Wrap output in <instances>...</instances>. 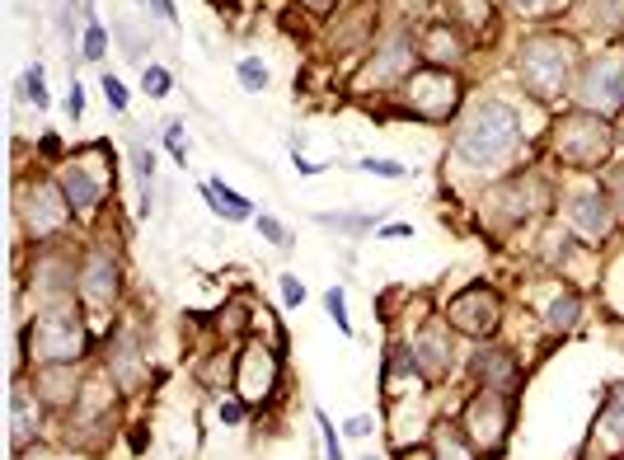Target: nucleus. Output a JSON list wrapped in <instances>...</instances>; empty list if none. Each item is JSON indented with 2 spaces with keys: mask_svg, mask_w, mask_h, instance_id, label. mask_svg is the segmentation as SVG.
I'll return each instance as SVG.
<instances>
[{
  "mask_svg": "<svg viewBox=\"0 0 624 460\" xmlns=\"http://www.w3.org/2000/svg\"><path fill=\"white\" fill-rule=\"evenodd\" d=\"M15 460H52V456H43V451H38V446H29V451H19Z\"/></svg>",
  "mask_w": 624,
  "mask_h": 460,
  "instance_id": "obj_53",
  "label": "nucleus"
},
{
  "mask_svg": "<svg viewBox=\"0 0 624 460\" xmlns=\"http://www.w3.org/2000/svg\"><path fill=\"white\" fill-rule=\"evenodd\" d=\"M573 19H578V33H592V38H620L624 33V0H582Z\"/></svg>",
  "mask_w": 624,
  "mask_h": 460,
  "instance_id": "obj_25",
  "label": "nucleus"
},
{
  "mask_svg": "<svg viewBox=\"0 0 624 460\" xmlns=\"http://www.w3.org/2000/svg\"><path fill=\"white\" fill-rule=\"evenodd\" d=\"M174 90V76H169L165 66H141V94L146 99H165Z\"/></svg>",
  "mask_w": 624,
  "mask_h": 460,
  "instance_id": "obj_38",
  "label": "nucleus"
},
{
  "mask_svg": "<svg viewBox=\"0 0 624 460\" xmlns=\"http://www.w3.org/2000/svg\"><path fill=\"white\" fill-rule=\"evenodd\" d=\"M460 99H465V80H460V71H446V66H418L395 90L399 113L432 127L460 118Z\"/></svg>",
  "mask_w": 624,
  "mask_h": 460,
  "instance_id": "obj_6",
  "label": "nucleus"
},
{
  "mask_svg": "<svg viewBox=\"0 0 624 460\" xmlns=\"http://www.w3.org/2000/svg\"><path fill=\"white\" fill-rule=\"evenodd\" d=\"M427 446H432V456L437 460H484V451H479V446L465 437V428L451 423V418H437V423H432Z\"/></svg>",
  "mask_w": 624,
  "mask_h": 460,
  "instance_id": "obj_26",
  "label": "nucleus"
},
{
  "mask_svg": "<svg viewBox=\"0 0 624 460\" xmlns=\"http://www.w3.org/2000/svg\"><path fill=\"white\" fill-rule=\"evenodd\" d=\"M254 230H259V235H263V240H268L273 249H282V254H287V249L296 245V235H291V230L282 226V221H277L273 212H259V216H254Z\"/></svg>",
  "mask_w": 624,
  "mask_h": 460,
  "instance_id": "obj_36",
  "label": "nucleus"
},
{
  "mask_svg": "<svg viewBox=\"0 0 624 460\" xmlns=\"http://www.w3.org/2000/svg\"><path fill=\"white\" fill-rule=\"evenodd\" d=\"M291 169H296V174H305V179H310V174H324V165H315V160H301V151L291 155Z\"/></svg>",
  "mask_w": 624,
  "mask_h": 460,
  "instance_id": "obj_51",
  "label": "nucleus"
},
{
  "mask_svg": "<svg viewBox=\"0 0 624 460\" xmlns=\"http://www.w3.org/2000/svg\"><path fill=\"white\" fill-rule=\"evenodd\" d=\"M104 371L113 376L122 395H137L151 385V353H146V334L137 320H122L104 338Z\"/></svg>",
  "mask_w": 624,
  "mask_h": 460,
  "instance_id": "obj_12",
  "label": "nucleus"
},
{
  "mask_svg": "<svg viewBox=\"0 0 624 460\" xmlns=\"http://www.w3.org/2000/svg\"><path fill=\"white\" fill-rule=\"evenodd\" d=\"M615 141H624V108L615 113Z\"/></svg>",
  "mask_w": 624,
  "mask_h": 460,
  "instance_id": "obj_54",
  "label": "nucleus"
},
{
  "mask_svg": "<svg viewBox=\"0 0 624 460\" xmlns=\"http://www.w3.org/2000/svg\"><path fill=\"white\" fill-rule=\"evenodd\" d=\"M33 390L43 399L47 409H57V414H71L76 409L80 390H85V376L76 371V362H52V367H33L29 371Z\"/></svg>",
  "mask_w": 624,
  "mask_h": 460,
  "instance_id": "obj_22",
  "label": "nucleus"
},
{
  "mask_svg": "<svg viewBox=\"0 0 624 460\" xmlns=\"http://www.w3.org/2000/svg\"><path fill=\"white\" fill-rule=\"evenodd\" d=\"M235 80H240L244 94H268V85H273V66L263 62V57H240Z\"/></svg>",
  "mask_w": 624,
  "mask_h": 460,
  "instance_id": "obj_33",
  "label": "nucleus"
},
{
  "mask_svg": "<svg viewBox=\"0 0 624 460\" xmlns=\"http://www.w3.org/2000/svg\"><path fill=\"white\" fill-rule=\"evenodd\" d=\"M470 33L460 29L456 19H437L418 33V57L423 66H446V71H460V62L470 57Z\"/></svg>",
  "mask_w": 624,
  "mask_h": 460,
  "instance_id": "obj_20",
  "label": "nucleus"
},
{
  "mask_svg": "<svg viewBox=\"0 0 624 460\" xmlns=\"http://www.w3.org/2000/svg\"><path fill=\"white\" fill-rule=\"evenodd\" d=\"M549 155L568 169H582V174L606 169L610 155H615V127H610L606 118H596V113L568 108V113H559L554 127H549Z\"/></svg>",
  "mask_w": 624,
  "mask_h": 460,
  "instance_id": "obj_5",
  "label": "nucleus"
},
{
  "mask_svg": "<svg viewBox=\"0 0 624 460\" xmlns=\"http://www.w3.org/2000/svg\"><path fill=\"white\" fill-rule=\"evenodd\" d=\"M19 94H24V99H29L38 113H47V108H52V94H47V76H43V66H38V62L24 71V80H19Z\"/></svg>",
  "mask_w": 624,
  "mask_h": 460,
  "instance_id": "obj_34",
  "label": "nucleus"
},
{
  "mask_svg": "<svg viewBox=\"0 0 624 460\" xmlns=\"http://www.w3.org/2000/svg\"><path fill=\"white\" fill-rule=\"evenodd\" d=\"M418 33L413 29H390V33H381L376 38V47L366 52V62H362V71L352 76V90L357 94H395L404 80L418 71Z\"/></svg>",
  "mask_w": 624,
  "mask_h": 460,
  "instance_id": "obj_7",
  "label": "nucleus"
},
{
  "mask_svg": "<svg viewBox=\"0 0 624 460\" xmlns=\"http://www.w3.org/2000/svg\"><path fill=\"white\" fill-rule=\"evenodd\" d=\"M90 353V324L80 315V296L43 306L24 324V362L29 367H52V362H80Z\"/></svg>",
  "mask_w": 624,
  "mask_h": 460,
  "instance_id": "obj_3",
  "label": "nucleus"
},
{
  "mask_svg": "<svg viewBox=\"0 0 624 460\" xmlns=\"http://www.w3.org/2000/svg\"><path fill=\"white\" fill-rule=\"evenodd\" d=\"M66 108H71V118H85V85L71 80V94H66Z\"/></svg>",
  "mask_w": 624,
  "mask_h": 460,
  "instance_id": "obj_48",
  "label": "nucleus"
},
{
  "mask_svg": "<svg viewBox=\"0 0 624 460\" xmlns=\"http://www.w3.org/2000/svg\"><path fill=\"white\" fill-rule=\"evenodd\" d=\"M235 395L249 404V409H263L273 404V395L282 390V353L263 338H244V348L235 353Z\"/></svg>",
  "mask_w": 624,
  "mask_h": 460,
  "instance_id": "obj_13",
  "label": "nucleus"
},
{
  "mask_svg": "<svg viewBox=\"0 0 624 460\" xmlns=\"http://www.w3.org/2000/svg\"><path fill=\"white\" fill-rule=\"evenodd\" d=\"M582 71V43L564 29H540L521 38L517 47V80L535 104H559L573 94V80Z\"/></svg>",
  "mask_w": 624,
  "mask_h": 460,
  "instance_id": "obj_2",
  "label": "nucleus"
},
{
  "mask_svg": "<svg viewBox=\"0 0 624 460\" xmlns=\"http://www.w3.org/2000/svg\"><path fill=\"white\" fill-rule=\"evenodd\" d=\"M568 104L582 108V113H596V118L620 113L624 108V43H610L606 52H596V57L582 62Z\"/></svg>",
  "mask_w": 624,
  "mask_h": 460,
  "instance_id": "obj_9",
  "label": "nucleus"
},
{
  "mask_svg": "<svg viewBox=\"0 0 624 460\" xmlns=\"http://www.w3.org/2000/svg\"><path fill=\"white\" fill-rule=\"evenodd\" d=\"M118 385H113V376H90V381H85V390H80V399H76V409H71V414H66V432H71V442H99V437H104V423L108 418H113V409H118Z\"/></svg>",
  "mask_w": 624,
  "mask_h": 460,
  "instance_id": "obj_17",
  "label": "nucleus"
},
{
  "mask_svg": "<svg viewBox=\"0 0 624 460\" xmlns=\"http://www.w3.org/2000/svg\"><path fill=\"white\" fill-rule=\"evenodd\" d=\"M244 418H249V404H244L240 395L216 399V423H221V428H244Z\"/></svg>",
  "mask_w": 624,
  "mask_h": 460,
  "instance_id": "obj_39",
  "label": "nucleus"
},
{
  "mask_svg": "<svg viewBox=\"0 0 624 460\" xmlns=\"http://www.w3.org/2000/svg\"><path fill=\"white\" fill-rule=\"evenodd\" d=\"M442 315L460 338L488 343V338L498 334V324H503V296L493 292L488 282H470L465 292H456L451 301H446Z\"/></svg>",
  "mask_w": 624,
  "mask_h": 460,
  "instance_id": "obj_15",
  "label": "nucleus"
},
{
  "mask_svg": "<svg viewBox=\"0 0 624 460\" xmlns=\"http://www.w3.org/2000/svg\"><path fill=\"white\" fill-rule=\"evenodd\" d=\"M99 85H104V99H108V108H118V113H127V108H132V94H127V85H122V80L113 76V71H108V76L99 80Z\"/></svg>",
  "mask_w": 624,
  "mask_h": 460,
  "instance_id": "obj_45",
  "label": "nucleus"
},
{
  "mask_svg": "<svg viewBox=\"0 0 624 460\" xmlns=\"http://www.w3.org/2000/svg\"><path fill=\"white\" fill-rule=\"evenodd\" d=\"M507 5H517V10H535L540 0H507Z\"/></svg>",
  "mask_w": 624,
  "mask_h": 460,
  "instance_id": "obj_55",
  "label": "nucleus"
},
{
  "mask_svg": "<svg viewBox=\"0 0 624 460\" xmlns=\"http://www.w3.org/2000/svg\"><path fill=\"white\" fill-rule=\"evenodd\" d=\"M395 460H437V456H432V446H404Z\"/></svg>",
  "mask_w": 624,
  "mask_h": 460,
  "instance_id": "obj_52",
  "label": "nucleus"
},
{
  "mask_svg": "<svg viewBox=\"0 0 624 460\" xmlns=\"http://www.w3.org/2000/svg\"><path fill=\"white\" fill-rule=\"evenodd\" d=\"M146 5H151V10L165 19V24H179V10H174V0H146Z\"/></svg>",
  "mask_w": 624,
  "mask_h": 460,
  "instance_id": "obj_50",
  "label": "nucleus"
},
{
  "mask_svg": "<svg viewBox=\"0 0 624 460\" xmlns=\"http://www.w3.org/2000/svg\"><path fill=\"white\" fill-rule=\"evenodd\" d=\"M202 202H207L221 221H230V226H235V221H254V207H249L235 188L221 184V179H207V184H202Z\"/></svg>",
  "mask_w": 624,
  "mask_h": 460,
  "instance_id": "obj_28",
  "label": "nucleus"
},
{
  "mask_svg": "<svg viewBox=\"0 0 624 460\" xmlns=\"http://www.w3.org/2000/svg\"><path fill=\"white\" fill-rule=\"evenodd\" d=\"M460 29L479 38L484 29H493V0H456V15H451Z\"/></svg>",
  "mask_w": 624,
  "mask_h": 460,
  "instance_id": "obj_32",
  "label": "nucleus"
},
{
  "mask_svg": "<svg viewBox=\"0 0 624 460\" xmlns=\"http://www.w3.org/2000/svg\"><path fill=\"white\" fill-rule=\"evenodd\" d=\"M296 5H301L305 15H334L338 10V0H296Z\"/></svg>",
  "mask_w": 624,
  "mask_h": 460,
  "instance_id": "obj_49",
  "label": "nucleus"
},
{
  "mask_svg": "<svg viewBox=\"0 0 624 460\" xmlns=\"http://www.w3.org/2000/svg\"><path fill=\"white\" fill-rule=\"evenodd\" d=\"M521 113L498 94H479L465 113L451 127V160H456L465 174H479V179H493L503 174L521 151Z\"/></svg>",
  "mask_w": 624,
  "mask_h": 460,
  "instance_id": "obj_1",
  "label": "nucleus"
},
{
  "mask_svg": "<svg viewBox=\"0 0 624 460\" xmlns=\"http://www.w3.org/2000/svg\"><path fill=\"white\" fill-rule=\"evenodd\" d=\"M465 437H470L488 460L503 456L507 442H512V428H517V399L512 395H498V390H474L465 399V409L456 418Z\"/></svg>",
  "mask_w": 624,
  "mask_h": 460,
  "instance_id": "obj_10",
  "label": "nucleus"
},
{
  "mask_svg": "<svg viewBox=\"0 0 624 460\" xmlns=\"http://www.w3.org/2000/svg\"><path fill=\"white\" fill-rule=\"evenodd\" d=\"M427 385L423 367H418V357H413L409 343H395L390 353H385V404H399V399L418 395Z\"/></svg>",
  "mask_w": 624,
  "mask_h": 460,
  "instance_id": "obj_24",
  "label": "nucleus"
},
{
  "mask_svg": "<svg viewBox=\"0 0 624 460\" xmlns=\"http://www.w3.org/2000/svg\"><path fill=\"white\" fill-rule=\"evenodd\" d=\"M57 184L71 202V212L80 221H90L108 207L113 198V174H108V151L104 146H90V151H71V160L57 165Z\"/></svg>",
  "mask_w": 624,
  "mask_h": 460,
  "instance_id": "obj_8",
  "label": "nucleus"
},
{
  "mask_svg": "<svg viewBox=\"0 0 624 460\" xmlns=\"http://www.w3.org/2000/svg\"><path fill=\"white\" fill-rule=\"evenodd\" d=\"M324 315H329V320L338 324V334H343V338H352V320H348V292H343V287H329V292H324Z\"/></svg>",
  "mask_w": 624,
  "mask_h": 460,
  "instance_id": "obj_37",
  "label": "nucleus"
},
{
  "mask_svg": "<svg viewBox=\"0 0 624 460\" xmlns=\"http://www.w3.org/2000/svg\"><path fill=\"white\" fill-rule=\"evenodd\" d=\"M376 240H413V221H385Z\"/></svg>",
  "mask_w": 624,
  "mask_h": 460,
  "instance_id": "obj_47",
  "label": "nucleus"
},
{
  "mask_svg": "<svg viewBox=\"0 0 624 460\" xmlns=\"http://www.w3.org/2000/svg\"><path fill=\"white\" fill-rule=\"evenodd\" d=\"M362 460H381V456H376V451H371V456H362Z\"/></svg>",
  "mask_w": 624,
  "mask_h": 460,
  "instance_id": "obj_57",
  "label": "nucleus"
},
{
  "mask_svg": "<svg viewBox=\"0 0 624 460\" xmlns=\"http://www.w3.org/2000/svg\"><path fill=\"white\" fill-rule=\"evenodd\" d=\"M456 329L446 324V315H427L418 329H413L409 348L413 357H418V367H423L427 385H442L446 376H451V367H456Z\"/></svg>",
  "mask_w": 624,
  "mask_h": 460,
  "instance_id": "obj_19",
  "label": "nucleus"
},
{
  "mask_svg": "<svg viewBox=\"0 0 624 460\" xmlns=\"http://www.w3.org/2000/svg\"><path fill=\"white\" fill-rule=\"evenodd\" d=\"M277 292H282V306H287V310H301L305 306V282L296 273H282Z\"/></svg>",
  "mask_w": 624,
  "mask_h": 460,
  "instance_id": "obj_44",
  "label": "nucleus"
},
{
  "mask_svg": "<svg viewBox=\"0 0 624 460\" xmlns=\"http://www.w3.org/2000/svg\"><path fill=\"white\" fill-rule=\"evenodd\" d=\"M165 151L174 155V160H179L183 169H188V132H183V123H179V118H174V123L165 127Z\"/></svg>",
  "mask_w": 624,
  "mask_h": 460,
  "instance_id": "obj_43",
  "label": "nucleus"
},
{
  "mask_svg": "<svg viewBox=\"0 0 624 460\" xmlns=\"http://www.w3.org/2000/svg\"><path fill=\"white\" fill-rule=\"evenodd\" d=\"M76 296H80V306L94 310V315H108V310L118 306V296H122V259H118V249L104 245V240H94V245L80 249Z\"/></svg>",
  "mask_w": 624,
  "mask_h": 460,
  "instance_id": "obj_11",
  "label": "nucleus"
},
{
  "mask_svg": "<svg viewBox=\"0 0 624 460\" xmlns=\"http://www.w3.org/2000/svg\"><path fill=\"white\" fill-rule=\"evenodd\" d=\"M80 57L85 62H104L108 57V29L99 19H85V33H80Z\"/></svg>",
  "mask_w": 624,
  "mask_h": 460,
  "instance_id": "obj_35",
  "label": "nucleus"
},
{
  "mask_svg": "<svg viewBox=\"0 0 624 460\" xmlns=\"http://www.w3.org/2000/svg\"><path fill=\"white\" fill-rule=\"evenodd\" d=\"M357 169H362V174H381V179H409V169L404 165H395V160H376V155H362Z\"/></svg>",
  "mask_w": 624,
  "mask_h": 460,
  "instance_id": "obj_42",
  "label": "nucleus"
},
{
  "mask_svg": "<svg viewBox=\"0 0 624 460\" xmlns=\"http://www.w3.org/2000/svg\"><path fill=\"white\" fill-rule=\"evenodd\" d=\"M343 432H348L352 442H366V437L376 432V418H371V414H352L348 423H343Z\"/></svg>",
  "mask_w": 624,
  "mask_h": 460,
  "instance_id": "obj_46",
  "label": "nucleus"
},
{
  "mask_svg": "<svg viewBox=\"0 0 624 460\" xmlns=\"http://www.w3.org/2000/svg\"><path fill=\"white\" fill-rule=\"evenodd\" d=\"M601 184H606V193H610V207H615V221L624 226V165H610Z\"/></svg>",
  "mask_w": 624,
  "mask_h": 460,
  "instance_id": "obj_41",
  "label": "nucleus"
},
{
  "mask_svg": "<svg viewBox=\"0 0 624 460\" xmlns=\"http://www.w3.org/2000/svg\"><path fill=\"white\" fill-rule=\"evenodd\" d=\"M596 432H606L610 446H624V381H615L601 395V409H596Z\"/></svg>",
  "mask_w": 624,
  "mask_h": 460,
  "instance_id": "obj_29",
  "label": "nucleus"
},
{
  "mask_svg": "<svg viewBox=\"0 0 624 460\" xmlns=\"http://www.w3.org/2000/svg\"><path fill=\"white\" fill-rule=\"evenodd\" d=\"M470 381L474 390H498V395H521V381H526V371H521V357L517 348H507V343H479L470 353Z\"/></svg>",
  "mask_w": 624,
  "mask_h": 460,
  "instance_id": "obj_18",
  "label": "nucleus"
},
{
  "mask_svg": "<svg viewBox=\"0 0 624 460\" xmlns=\"http://www.w3.org/2000/svg\"><path fill=\"white\" fill-rule=\"evenodd\" d=\"M198 385L202 390H226V385H235V357H230L226 348H212V353L198 362Z\"/></svg>",
  "mask_w": 624,
  "mask_h": 460,
  "instance_id": "obj_30",
  "label": "nucleus"
},
{
  "mask_svg": "<svg viewBox=\"0 0 624 460\" xmlns=\"http://www.w3.org/2000/svg\"><path fill=\"white\" fill-rule=\"evenodd\" d=\"M564 226L578 235L582 245L601 249L620 230L615 221V207H610V193L606 184H582V188H568L564 193Z\"/></svg>",
  "mask_w": 624,
  "mask_h": 460,
  "instance_id": "obj_14",
  "label": "nucleus"
},
{
  "mask_svg": "<svg viewBox=\"0 0 624 460\" xmlns=\"http://www.w3.org/2000/svg\"><path fill=\"white\" fill-rule=\"evenodd\" d=\"M549 179L545 174H535V169H521V174H512L507 184H498L493 193H488V212L498 216L503 226H526V221H535V216L549 207Z\"/></svg>",
  "mask_w": 624,
  "mask_h": 460,
  "instance_id": "obj_16",
  "label": "nucleus"
},
{
  "mask_svg": "<svg viewBox=\"0 0 624 460\" xmlns=\"http://www.w3.org/2000/svg\"><path fill=\"white\" fill-rule=\"evenodd\" d=\"M315 428H320V437H324V460H343V446H338V428H334V418L324 414V409H315Z\"/></svg>",
  "mask_w": 624,
  "mask_h": 460,
  "instance_id": "obj_40",
  "label": "nucleus"
},
{
  "mask_svg": "<svg viewBox=\"0 0 624 460\" xmlns=\"http://www.w3.org/2000/svg\"><path fill=\"white\" fill-rule=\"evenodd\" d=\"M43 414H47V404L38 399L33 381L29 376H15V385H10V442H15V451L38 446V437H43Z\"/></svg>",
  "mask_w": 624,
  "mask_h": 460,
  "instance_id": "obj_21",
  "label": "nucleus"
},
{
  "mask_svg": "<svg viewBox=\"0 0 624 460\" xmlns=\"http://www.w3.org/2000/svg\"><path fill=\"white\" fill-rule=\"evenodd\" d=\"M71 221H76V212H71V202L61 193L57 174H43V169H38V174H19L15 226L24 240H33V245H57Z\"/></svg>",
  "mask_w": 624,
  "mask_h": 460,
  "instance_id": "obj_4",
  "label": "nucleus"
},
{
  "mask_svg": "<svg viewBox=\"0 0 624 460\" xmlns=\"http://www.w3.org/2000/svg\"><path fill=\"white\" fill-rule=\"evenodd\" d=\"M582 460H610V456H606V451H592V456H582Z\"/></svg>",
  "mask_w": 624,
  "mask_h": 460,
  "instance_id": "obj_56",
  "label": "nucleus"
},
{
  "mask_svg": "<svg viewBox=\"0 0 624 460\" xmlns=\"http://www.w3.org/2000/svg\"><path fill=\"white\" fill-rule=\"evenodd\" d=\"M578 320H582V296L578 292H554L540 306V324H545V334L549 338H564V334H573L578 329Z\"/></svg>",
  "mask_w": 624,
  "mask_h": 460,
  "instance_id": "obj_27",
  "label": "nucleus"
},
{
  "mask_svg": "<svg viewBox=\"0 0 624 460\" xmlns=\"http://www.w3.org/2000/svg\"><path fill=\"white\" fill-rule=\"evenodd\" d=\"M381 38V19H376V5L362 0L357 10H338V24L329 29V52H371Z\"/></svg>",
  "mask_w": 624,
  "mask_h": 460,
  "instance_id": "obj_23",
  "label": "nucleus"
},
{
  "mask_svg": "<svg viewBox=\"0 0 624 460\" xmlns=\"http://www.w3.org/2000/svg\"><path fill=\"white\" fill-rule=\"evenodd\" d=\"M315 226H329L338 235H376L381 221L371 212H315Z\"/></svg>",
  "mask_w": 624,
  "mask_h": 460,
  "instance_id": "obj_31",
  "label": "nucleus"
}]
</instances>
